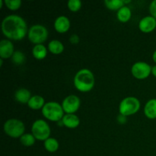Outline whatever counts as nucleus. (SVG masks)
I'll use <instances>...</instances> for the list:
<instances>
[{
	"mask_svg": "<svg viewBox=\"0 0 156 156\" xmlns=\"http://www.w3.org/2000/svg\"><path fill=\"white\" fill-rule=\"evenodd\" d=\"M62 122L64 126L69 129H75L80 124V120L79 117L75 114H66L62 117Z\"/></svg>",
	"mask_w": 156,
	"mask_h": 156,
	"instance_id": "nucleus-13",
	"label": "nucleus"
},
{
	"mask_svg": "<svg viewBox=\"0 0 156 156\" xmlns=\"http://www.w3.org/2000/svg\"><path fill=\"white\" fill-rule=\"evenodd\" d=\"M74 85L81 92H88L94 88L95 79L94 74L88 69H80L74 77Z\"/></svg>",
	"mask_w": 156,
	"mask_h": 156,
	"instance_id": "nucleus-2",
	"label": "nucleus"
},
{
	"mask_svg": "<svg viewBox=\"0 0 156 156\" xmlns=\"http://www.w3.org/2000/svg\"><path fill=\"white\" fill-rule=\"evenodd\" d=\"M32 54L37 59H44L47 55V49L43 44H37L32 49Z\"/></svg>",
	"mask_w": 156,
	"mask_h": 156,
	"instance_id": "nucleus-19",
	"label": "nucleus"
},
{
	"mask_svg": "<svg viewBox=\"0 0 156 156\" xmlns=\"http://www.w3.org/2000/svg\"><path fill=\"white\" fill-rule=\"evenodd\" d=\"M5 133L12 138H20L24 134L25 126L21 120L18 119H9L3 126Z\"/></svg>",
	"mask_w": 156,
	"mask_h": 156,
	"instance_id": "nucleus-4",
	"label": "nucleus"
},
{
	"mask_svg": "<svg viewBox=\"0 0 156 156\" xmlns=\"http://www.w3.org/2000/svg\"><path fill=\"white\" fill-rule=\"evenodd\" d=\"M152 74L156 77V65L152 67Z\"/></svg>",
	"mask_w": 156,
	"mask_h": 156,
	"instance_id": "nucleus-29",
	"label": "nucleus"
},
{
	"mask_svg": "<svg viewBox=\"0 0 156 156\" xmlns=\"http://www.w3.org/2000/svg\"><path fill=\"white\" fill-rule=\"evenodd\" d=\"M14 45L11 41L7 39L2 40L0 42V57L1 59L12 58L14 54Z\"/></svg>",
	"mask_w": 156,
	"mask_h": 156,
	"instance_id": "nucleus-11",
	"label": "nucleus"
},
{
	"mask_svg": "<svg viewBox=\"0 0 156 156\" xmlns=\"http://www.w3.org/2000/svg\"><path fill=\"white\" fill-rule=\"evenodd\" d=\"M105 4L110 10H117L125 6L123 0H105Z\"/></svg>",
	"mask_w": 156,
	"mask_h": 156,
	"instance_id": "nucleus-21",
	"label": "nucleus"
},
{
	"mask_svg": "<svg viewBox=\"0 0 156 156\" xmlns=\"http://www.w3.org/2000/svg\"><path fill=\"white\" fill-rule=\"evenodd\" d=\"M131 73L137 79H145L152 73V66L145 62H136L132 66Z\"/></svg>",
	"mask_w": 156,
	"mask_h": 156,
	"instance_id": "nucleus-8",
	"label": "nucleus"
},
{
	"mask_svg": "<svg viewBox=\"0 0 156 156\" xmlns=\"http://www.w3.org/2000/svg\"><path fill=\"white\" fill-rule=\"evenodd\" d=\"M144 114L149 119H156V99L152 98L147 101L144 107Z\"/></svg>",
	"mask_w": 156,
	"mask_h": 156,
	"instance_id": "nucleus-15",
	"label": "nucleus"
},
{
	"mask_svg": "<svg viewBox=\"0 0 156 156\" xmlns=\"http://www.w3.org/2000/svg\"><path fill=\"white\" fill-rule=\"evenodd\" d=\"M152 59H153V61L156 63V50H155V52L152 54Z\"/></svg>",
	"mask_w": 156,
	"mask_h": 156,
	"instance_id": "nucleus-30",
	"label": "nucleus"
},
{
	"mask_svg": "<svg viewBox=\"0 0 156 156\" xmlns=\"http://www.w3.org/2000/svg\"><path fill=\"white\" fill-rule=\"evenodd\" d=\"M19 139L20 143L24 146H26V147L32 146L35 143V141H36V139H35V137L34 136L32 133H24Z\"/></svg>",
	"mask_w": 156,
	"mask_h": 156,
	"instance_id": "nucleus-22",
	"label": "nucleus"
},
{
	"mask_svg": "<svg viewBox=\"0 0 156 156\" xmlns=\"http://www.w3.org/2000/svg\"><path fill=\"white\" fill-rule=\"evenodd\" d=\"M28 40L34 44H43L48 37V30L42 24H34L28 29L27 32Z\"/></svg>",
	"mask_w": 156,
	"mask_h": 156,
	"instance_id": "nucleus-5",
	"label": "nucleus"
},
{
	"mask_svg": "<svg viewBox=\"0 0 156 156\" xmlns=\"http://www.w3.org/2000/svg\"><path fill=\"white\" fill-rule=\"evenodd\" d=\"M31 132L37 140L45 141L50 138L51 130L49 124L45 120L39 119L35 120L32 124Z\"/></svg>",
	"mask_w": 156,
	"mask_h": 156,
	"instance_id": "nucleus-7",
	"label": "nucleus"
},
{
	"mask_svg": "<svg viewBox=\"0 0 156 156\" xmlns=\"http://www.w3.org/2000/svg\"><path fill=\"white\" fill-rule=\"evenodd\" d=\"M31 97L30 91L27 88H19L15 93V100L21 104H27V105Z\"/></svg>",
	"mask_w": 156,
	"mask_h": 156,
	"instance_id": "nucleus-14",
	"label": "nucleus"
},
{
	"mask_svg": "<svg viewBox=\"0 0 156 156\" xmlns=\"http://www.w3.org/2000/svg\"><path fill=\"white\" fill-rule=\"evenodd\" d=\"M140 108V101L138 98L135 97H126L120 101L119 105V111L120 114L127 116L135 114L139 111Z\"/></svg>",
	"mask_w": 156,
	"mask_h": 156,
	"instance_id": "nucleus-6",
	"label": "nucleus"
},
{
	"mask_svg": "<svg viewBox=\"0 0 156 156\" xmlns=\"http://www.w3.org/2000/svg\"><path fill=\"white\" fill-rule=\"evenodd\" d=\"M12 61L16 65H21V64L24 63L25 62V55L22 53L21 51H19V50H17V51H15L14 54L12 55Z\"/></svg>",
	"mask_w": 156,
	"mask_h": 156,
	"instance_id": "nucleus-23",
	"label": "nucleus"
},
{
	"mask_svg": "<svg viewBox=\"0 0 156 156\" xmlns=\"http://www.w3.org/2000/svg\"><path fill=\"white\" fill-rule=\"evenodd\" d=\"M4 3L8 9L12 11H15L21 7L22 2L21 0H5Z\"/></svg>",
	"mask_w": 156,
	"mask_h": 156,
	"instance_id": "nucleus-24",
	"label": "nucleus"
},
{
	"mask_svg": "<svg viewBox=\"0 0 156 156\" xmlns=\"http://www.w3.org/2000/svg\"><path fill=\"white\" fill-rule=\"evenodd\" d=\"M42 114L45 118L50 121L59 122L64 117V111L62 105L56 101H50L45 104L41 109Z\"/></svg>",
	"mask_w": 156,
	"mask_h": 156,
	"instance_id": "nucleus-3",
	"label": "nucleus"
},
{
	"mask_svg": "<svg viewBox=\"0 0 156 156\" xmlns=\"http://www.w3.org/2000/svg\"><path fill=\"white\" fill-rule=\"evenodd\" d=\"M132 16V12H131L130 9L128 6H123L121 9H119L117 12V19L120 21V22H127L129 21Z\"/></svg>",
	"mask_w": 156,
	"mask_h": 156,
	"instance_id": "nucleus-17",
	"label": "nucleus"
},
{
	"mask_svg": "<svg viewBox=\"0 0 156 156\" xmlns=\"http://www.w3.org/2000/svg\"><path fill=\"white\" fill-rule=\"evenodd\" d=\"M59 143H58L57 140L55 138L50 137L44 141V148L49 152H56L59 149Z\"/></svg>",
	"mask_w": 156,
	"mask_h": 156,
	"instance_id": "nucleus-20",
	"label": "nucleus"
},
{
	"mask_svg": "<svg viewBox=\"0 0 156 156\" xmlns=\"http://www.w3.org/2000/svg\"><path fill=\"white\" fill-rule=\"evenodd\" d=\"M79 37L77 34H73L69 38V41L73 44H77L79 42Z\"/></svg>",
	"mask_w": 156,
	"mask_h": 156,
	"instance_id": "nucleus-27",
	"label": "nucleus"
},
{
	"mask_svg": "<svg viewBox=\"0 0 156 156\" xmlns=\"http://www.w3.org/2000/svg\"><path fill=\"white\" fill-rule=\"evenodd\" d=\"M3 2H4V1H3V0H0V8L2 7Z\"/></svg>",
	"mask_w": 156,
	"mask_h": 156,
	"instance_id": "nucleus-31",
	"label": "nucleus"
},
{
	"mask_svg": "<svg viewBox=\"0 0 156 156\" xmlns=\"http://www.w3.org/2000/svg\"><path fill=\"white\" fill-rule=\"evenodd\" d=\"M45 104V101L42 96L34 95L29 100L27 106L32 110H40L44 108Z\"/></svg>",
	"mask_w": 156,
	"mask_h": 156,
	"instance_id": "nucleus-16",
	"label": "nucleus"
},
{
	"mask_svg": "<svg viewBox=\"0 0 156 156\" xmlns=\"http://www.w3.org/2000/svg\"><path fill=\"white\" fill-rule=\"evenodd\" d=\"M139 28L143 33H150L156 28V19L152 15L144 17L139 23Z\"/></svg>",
	"mask_w": 156,
	"mask_h": 156,
	"instance_id": "nucleus-10",
	"label": "nucleus"
},
{
	"mask_svg": "<svg viewBox=\"0 0 156 156\" xmlns=\"http://www.w3.org/2000/svg\"><path fill=\"white\" fill-rule=\"evenodd\" d=\"M117 120L119 123H120V124H124V123H126V116L122 115V114H120L118 116H117Z\"/></svg>",
	"mask_w": 156,
	"mask_h": 156,
	"instance_id": "nucleus-28",
	"label": "nucleus"
},
{
	"mask_svg": "<svg viewBox=\"0 0 156 156\" xmlns=\"http://www.w3.org/2000/svg\"><path fill=\"white\" fill-rule=\"evenodd\" d=\"M155 40H156V37H155Z\"/></svg>",
	"mask_w": 156,
	"mask_h": 156,
	"instance_id": "nucleus-33",
	"label": "nucleus"
},
{
	"mask_svg": "<svg viewBox=\"0 0 156 156\" xmlns=\"http://www.w3.org/2000/svg\"><path fill=\"white\" fill-rule=\"evenodd\" d=\"M2 31L8 39L21 41L28 32L27 23L18 15L6 16L2 21Z\"/></svg>",
	"mask_w": 156,
	"mask_h": 156,
	"instance_id": "nucleus-1",
	"label": "nucleus"
},
{
	"mask_svg": "<svg viewBox=\"0 0 156 156\" xmlns=\"http://www.w3.org/2000/svg\"><path fill=\"white\" fill-rule=\"evenodd\" d=\"M67 6L71 12H76L82 8V2L80 0H69Z\"/></svg>",
	"mask_w": 156,
	"mask_h": 156,
	"instance_id": "nucleus-25",
	"label": "nucleus"
},
{
	"mask_svg": "<svg viewBox=\"0 0 156 156\" xmlns=\"http://www.w3.org/2000/svg\"><path fill=\"white\" fill-rule=\"evenodd\" d=\"M70 21L68 17L60 15L57 17L54 21V28L58 33L64 34L70 28Z\"/></svg>",
	"mask_w": 156,
	"mask_h": 156,
	"instance_id": "nucleus-12",
	"label": "nucleus"
},
{
	"mask_svg": "<svg viewBox=\"0 0 156 156\" xmlns=\"http://www.w3.org/2000/svg\"><path fill=\"white\" fill-rule=\"evenodd\" d=\"M47 49L53 54H60L63 52L64 45L61 41H58V40H53V41L49 42L48 48Z\"/></svg>",
	"mask_w": 156,
	"mask_h": 156,
	"instance_id": "nucleus-18",
	"label": "nucleus"
},
{
	"mask_svg": "<svg viewBox=\"0 0 156 156\" xmlns=\"http://www.w3.org/2000/svg\"><path fill=\"white\" fill-rule=\"evenodd\" d=\"M81 105V101L78 96L70 94L63 99L62 107L66 114H75L77 112Z\"/></svg>",
	"mask_w": 156,
	"mask_h": 156,
	"instance_id": "nucleus-9",
	"label": "nucleus"
},
{
	"mask_svg": "<svg viewBox=\"0 0 156 156\" xmlns=\"http://www.w3.org/2000/svg\"><path fill=\"white\" fill-rule=\"evenodd\" d=\"M149 12L151 15L156 19V0H153L149 5Z\"/></svg>",
	"mask_w": 156,
	"mask_h": 156,
	"instance_id": "nucleus-26",
	"label": "nucleus"
},
{
	"mask_svg": "<svg viewBox=\"0 0 156 156\" xmlns=\"http://www.w3.org/2000/svg\"><path fill=\"white\" fill-rule=\"evenodd\" d=\"M2 63H3V60H2V59H0V66H2Z\"/></svg>",
	"mask_w": 156,
	"mask_h": 156,
	"instance_id": "nucleus-32",
	"label": "nucleus"
}]
</instances>
